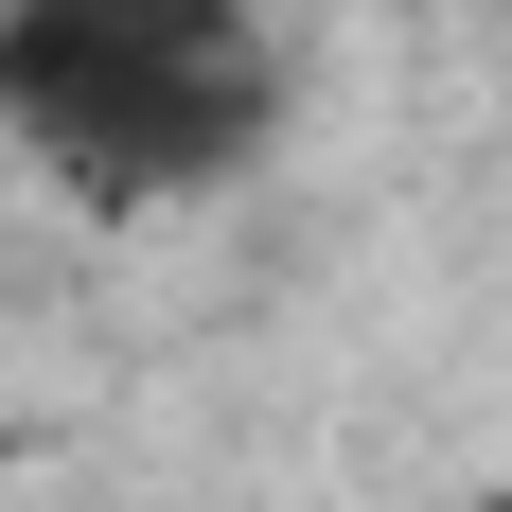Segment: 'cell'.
<instances>
[{
	"mask_svg": "<svg viewBox=\"0 0 512 512\" xmlns=\"http://www.w3.org/2000/svg\"><path fill=\"white\" fill-rule=\"evenodd\" d=\"M0 142L71 212H195L283 142L265 0H0Z\"/></svg>",
	"mask_w": 512,
	"mask_h": 512,
	"instance_id": "obj_1",
	"label": "cell"
},
{
	"mask_svg": "<svg viewBox=\"0 0 512 512\" xmlns=\"http://www.w3.org/2000/svg\"><path fill=\"white\" fill-rule=\"evenodd\" d=\"M477 512H512V495H477Z\"/></svg>",
	"mask_w": 512,
	"mask_h": 512,
	"instance_id": "obj_2",
	"label": "cell"
}]
</instances>
